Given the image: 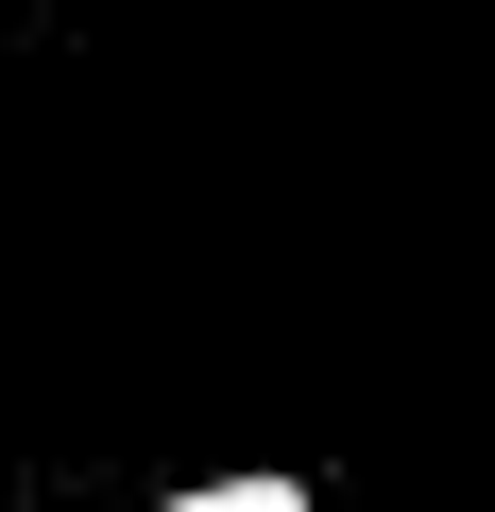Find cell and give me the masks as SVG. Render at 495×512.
<instances>
[{
    "label": "cell",
    "mask_w": 495,
    "mask_h": 512,
    "mask_svg": "<svg viewBox=\"0 0 495 512\" xmlns=\"http://www.w3.org/2000/svg\"><path fill=\"white\" fill-rule=\"evenodd\" d=\"M154 512H308V478H205V495H154Z\"/></svg>",
    "instance_id": "cell-1"
}]
</instances>
